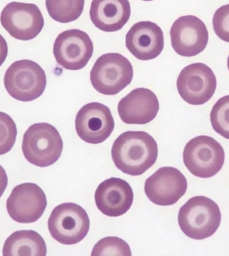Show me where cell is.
Masks as SVG:
<instances>
[{
    "label": "cell",
    "instance_id": "obj_15",
    "mask_svg": "<svg viewBox=\"0 0 229 256\" xmlns=\"http://www.w3.org/2000/svg\"><path fill=\"white\" fill-rule=\"evenodd\" d=\"M126 45L138 60H150L157 58L164 47L162 30L152 22H139L128 31Z\"/></svg>",
    "mask_w": 229,
    "mask_h": 256
},
{
    "label": "cell",
    "instance_id": "obj_8",
    "mask_svg": "<svg viewBox=\"0 0 229 256\" xmlns=\"http://www.w3.org/2000/svg\"><path fill=\"white\" fill-rule=\"evenodd\" d=\"M178 92L182 99L193 106L206 104L216 92V76L204 63H193L184 68L177 82Z\"/></svg>",
    "mask_w": 229,
    "mask_h": 256
},
{
    "label": "cell",
    "instance_id": "obj_20",
    "mask_svg": "<svg viewBox=\"0 0 229 256\" xmlns=\"http://www.w3.org/2000/svg\"><path fill=\"white\" fill-rule=\"evenodd\" d=\"M84 6V0H46L51 18L62 24L76 20L82 16Z\"/></svg>",
    "mask_w": 229,
    "mask_h": 256
},
{
    "label": "cell",
    "instance_id": "obj_16",
    "mask_svg": "<svg viewBox=\"0 0 229 256\" xmlns=\"http://www.w3.org/2000/svg\"><path fill=\"white\" fill-rule=\"evenodd\" d=\"M94 200L98 210L106 216H120L126 214L134 202V192L127 181L119 178L106 179L96 191Z\"/></svg>",
    "mask_w": 229,
    "mask_h": 256
},
{
    "label": "cell",
    "instance_id": "obj_4",
    "mask_svg": "<svg viewBox=\"0 0 229 256\" xmlns=\"http://www.w3.org/2000/svg\"><path fill=\"white\" fill-rule=\"evenodd\" d=\"M134 68L127 58L119 53H106L96 60L90 72L94 90L104 96H114L129 86Z\"/></svg>",
    "mask_w": 229,
    "mask_h": 256
},
{
    "label": "cell",
    "instance_id": "obj_18",
    "mask_svg": "<svg viewBox=\"0 0 229 256\" xmlns=\"http://www.w3.org/2000/svg\"><path fill=\"white\" fill-rule=\"evenodd\" d=\"M90 18L94 26L106 32L123 28L131 16L128 0H92Z\"/></svg>",
    "mask_w": 229,
    "mask_h": 256
},
{
    "label": "cell",
    "instance_id": "obj_10",
    "mask_svg": "<svg viewBox=\"0 0 229 256\" xmlns=\"http://www.w3.org/2000/svg\"><path fill=\"white\" fill-rule=\"evenodd\" d=\"M92 39L84 31L70 29L57 36L53 46V54L57 63L70 70H82L88 64L94 54Z\"/></svg>",
    "mask_w": 229,
    "mask_h": 256
},
{
    "label": "cell",
    "instance_id": "obj_13",
    "mask_svg": "<svg viewBox=\"0 0 229 256\" xmlns=\"http://www.w3.org/2000/svg\"><path fill=\"white\" fill-rule=\"evenodd\" d=\"M184 175L171 166L158 169L146 180L144 190L150 202L157 206H170L176 204L186 192Z\"/></svg>",
    "mask_w": 229,
    "mask_h": 256
},
{
    "label": "cell",
    "instance_id": "obj_11",
    "mask_svg": "<svg viewBox=\"0 0 229 256\" xmlns=\"http://www.w3.org/2000/svg\"><path fill=\"white\" fill-rule=\"evenodd\" d=\"M46 206L44 190L32 182L23 183L14 188L6 202L10 216L20 224L36 222L44 214Z\"/></svg>",
    "mask_w": 229,
    "mask_h": 256
},
{
    "label": "cell",
    "instance_id": "obj_7",
    "mask_svg": "<svg viewBox=\"0 0 229 256\" xmlns=\"http://www.w3.org/2000/svg\"><path fill=\"white\" fill-rule=\"evenodd\" d=\"M53 239L64 245L80 243L88 234L90 220L88 212L78 204L68 202L56 206L48 220Z\"/></svg>",
    "mask_w": 229,
    "mask_h": 256
},
{
    "label": "cell",
    "instance_id": "obj_12",
    "mask_svg": "<svg viewBox=\"0 0 229 256\" xmlns=\"http://www.w3.org/2000/svg\"><path fill=\"white\" fill-rule=\"evenodd\" d=\"M112 112L104 104H86L76 114L75 129L80 138L86 143L98 144L106 141L114 130Z\"/></svg>",
    "mask_w": 229,
    "mask_h": 256
},
{
    "label": "cell",
    "instance_id": "obj_24",
    "mask_svg": "<svg viewBox=\"0 0 229 256\" xmlns=\"http://www.w3.org/2000/svg\"><path fill=\"white\" fill-rule=\"evenodd\" d=\"M213 29L220 40L229 43V4L216 10L212 18Z\"/></svg>",
    "mask_w": 229,
    "mask_h": 256
},
{
    "label": "cell",
    "instance_id": "obj_27",
    "mask_svg": "<svg viewBox=\"0 0 229 256\" xmlns=\"http://www.w3.org/2000/svg\"><path fill=\"white\" fill-rule=\"evenodd\" d=\"M227 66H228V70H229V55L228 57V59H227Z\"/></svg>",
    "mask_w": 229,
    "mask_h": 256
},
{
    "label": "cell",
    "instance_id": "obj_1",
    "mask_svg": "<svg viewBox=\"0 0 229 256\" xmlns=\"http://www.w3.org/2000/svg\"><path fill=\"white\" fill-rule=\"evenodd\" d=\"M158 148L154 138L146 132L128 131L114 142L112 157L122 172L140 176L156 162Z\"/></svg>",
    "mask_w": 229,
    "mask_h": 256
},
{
    "label": "cell",
    "instance_id": "obj_14",
    "mask_svg": "<svg viewBox=\"0 0 229 256\" xmlns=\"http://www.w3.org/2000/svg\"><path fill=\"white\" fill-rule=\"evenodd\" d=\"M172 46L182 56H196L206 48L208 32L205 24L194 16H184L174 22L170 29Z\"/></svg>",
    "mask_w": 229,
    "mask_h": 256
},
{
    "label": "cell",
    "instance_id": "obj_26",
    "mask_svg": "<svg viewBox=\"0 0 229 256\" xmlns=\"http://www.w3.org/2000/svg\"><path fill=\"white\" fill-rule=\"evenodd\" d=\"M8 183L6 172L2 165H0V198L3 196Z\"/></svg>",
    "mask_w": 229,
    "mask_h": 256
},
{
    "label": "cell",
    "instance_id": "obj_6",
    "mask_svg": "<svg viewBox=\"0 0 229 256\" xmlns=\"http://www.w3.org/2000/svg\"><path fill=\"white\" fill-rule=\"evenodd\" d=\"M225 153L220 144L208 136H199L185 146L183 160L189 172L199 178H208L220 172Z\"/></svg>",
    "mask_w": 229,
    "mask_h": 256
},
{
    "label": "cell",
    "instance_id": "obj_5",
    "mask_svg": "<svg viewBox=\"0 0 229 256\" xmlns=\"http://www.w3.org/2000/svg\"><path fill=\"white\" fill-rule=\"evenodd\" d=\"M6 90L18 101L29 102L40 98L46 86L44 70L34 61L18 60L8 68L4 76Z\"/></svg>",
    "mask_w": 229,
    "mask_h": 256
},
{
    "label": "cell",
    "instance_id": "obj_19",
    "mask_svg": "<svg viewBox=\"0 0 229 256\" xmlns=\"http://www.w3.org/2000/svg\"><path fill=\"white\" fill-rule=\"evenodd\" d=\"M4 256H46V243L42 236L33 230L17 231L5 242Z\"/></svg>",
    "mask_w": 229,
    "mask_h": 256
},
{
    "label": "cell",
    "instance_id": "obj_9",
    "mask_svg": "<svg viewBox=\"0 0 229 256\" xmlns=\"http://www.w3.org/2000/svg\"><path fill=\"white\" fill-rule=\"evenodd\" d=\"M0 21L10 36L23 41L36 38L44 25V17L36 5L16 2L6 6Z\"/></svg>",
    "mask_w": 229,
    "mask_h": 256
},
{
    "label": "cell",
    "instance_id": "obj_2",
    "mask_svg": "<svg viewBox=\"0 0 229 256\" xmlns=\"http://www.w3.org/2000/svg\"><path fill=\"white\" fill-rule=\"evenodd\" d=\"M178 220L188 237L196 240L206 239L214 235L220 225V208L206 196H194L182 206Z\"/></svg>",
    "mask_w": 229,
    "mask_h": 256
},
{
    "label": "cell",
    "instance_id": "obj_17",
    "mask_svg": "<svg viewBox=\"0 0 229 256\" xmlns=\"http://www.w3.org/2000/svg\"><path fill=\"white\" fill-rule=\"evenodd\" d=\"M160 104L156 94L146 88H137L122 98L118 110L122 121L127 124L144 125L156 117Z\"/></svg>",
    "mask_w": 229,
    "mask_h": 256
},
{
    "label": "cell",
    "instance_id": "obj_25",
    "mask_svg": "<svg viewBox=\"0 0 229 256\" xmlns=\"http://www.w3.org/2000/svg\"><path fill=\"white\" fill-rule=\"evenodd\" d=\"M8 54V46L6 41L1 34H0V66L5 62Z\"/></svg>",
    "mask_w": 229,
    "mask_h": 256
},
{
    "label": "cell",
    "instance_id": "obj_3",
    "mask_svg": "<svg viewBox=\"0 0 229 256\" xmlns=\"http://www.w3.org/2000/svg\"><path fill=\"white\" fill-rule=\"evenodd\" d=\"M22 149L27 161L44 168L54 164L60 158L63 141L54 126L47 123L34 124L24 134Z\"/></svg>",
    "mask_w": 229,
    "mask_h": 256
},
{
    "label": "cell",
    "instance_id": "obj_23",
    "mask_svg": "<svg viewBox=\"0 0 229 256\" xmlns=\"http://www.w3.org/2000/svg\"><path fill=\"white\" fill-rule=\"evenodd\" d=\"M17 128L8 114L0 112V156L12 149L17 138Z\"/></svg>",
    "mask_w": 229,
    "mask_h": 256
},
{
    "label": "cell",
    "instance_id": "obj_21",
    "mask_svg": "<svg viewBox=\"0 0 229 256\" xmlns=\"http://www.w3.org/2000/svg\"><path fill=\"white\" fill-rule=\"evenodd\" d=\"M210 122L217 134L229 140V96L220 98L213 106Z\"/></svg>",
    "mask_w": 229,
    "mask_h": 256
},
{
    "label": "cell",
    "instance_id": "obj_22",
    "mask_svg": "<svg viewBox=\"0 0 229 256\" xmlns=\"http://www.w3.org/2000/svg\"><path fill=\"white\" fill-rule=\"evenodd\" d=\"M92 256H130V246L118 237H106L100 240L92 249Z\"/></svg>",
    "mask_w": 229,
    "mask_h": 256
},
{
    "label": "cell",
    "instance_id": "obj_28",
    "mask_svg": "<svg viewBox=\"0 0 229 256\" xmlns=\"http://www.w3.org/2000/svg\"><path fill=\"white\" fill-rule=\"evenodd\" d=\"M142 1L150 2V1H153V0H142Z\"/></svg>",
    "mask_w": 229,
    "mask_h": 256
}]
</instances>
